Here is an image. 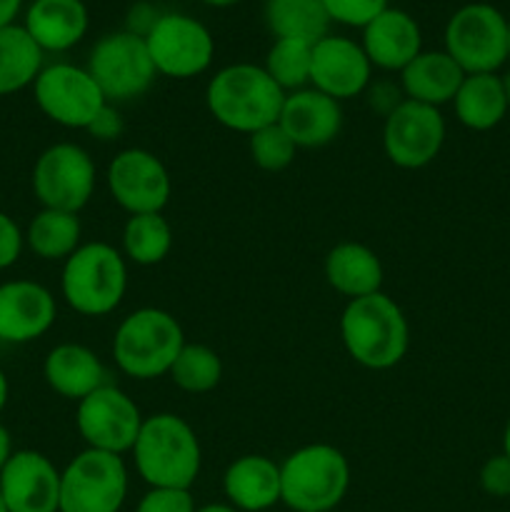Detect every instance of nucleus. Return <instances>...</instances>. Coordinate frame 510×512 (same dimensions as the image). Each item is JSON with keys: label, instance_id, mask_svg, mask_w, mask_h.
Masks as SVG:
<instances>
[{"label": "nucleus", "instance_id": "nucleus-1", "mask_svg": "<svg viewBox=\"0 0 510 512\" xmlns=\"http://www.w3.org/2000/svg\"><path fill=\"white\" fill-rule=\"evenodd\" d=\"M285 95L263 65L235 63L210 78L205 105L223 128L253 135L265 125L278 123Z\"/></svg>", "mask_w": 510, "mask_h": 512}, {"label": "nucleus", "instance_id": "nucleus-2", "mask_svg": "<svg viewBox=\"0 0 510 512\" xmlns=\"http://www.w3.org/2000/svg\"><path fill=\"white\" fill-rule=\"evenodd\" d=\"M340 338L358 365L368 370H390L408 353L410 325L400 305L380 290L348 300L340 315Z\"/></svg>", "mask_w": 510, "mask_h": 512}, {"label": "nucleus", "instance_id": "nucleus-3", "mask_svg": "<svg viewBox=\"0 0 510 512\" xmlns=\"http://www.w3.org/2000/svg\"><path fill=\"white\" fill-rule=\"evenodd\" d=\"M135 470L150 488L190 490L203 465V450L188 420L175 413H155L143 420L133 445Z\"/></svg>", "mask_w": 510, "mask_h": 512}, {"label": "nucleus", "instance_id": "nucleus-4", "mask_svg": "<svg viewBox=\"0 0 510 512\" xmlns=\"http://www.w3.org/2000/svg\"><path fill=\"white\" fill-rule=\"evenodd\" d=\"M128 290V265L120 250L108 243H85L63 263L60 293L70 310L85 318L110 315Z\"/></svg>", "mask_w": 510, "mask_h": 512}, {"label": "nucleus", "instance_id": "nucleus-5", "mask_svg": "<svg viewBox=\"0 0 510 512\" xmlns=\"http://www.w3.org/2000/svg\"><path fill=\"white\" fill-rule=\"evenodd\" d=\"M348 488V458L333 445H303L280 463V503L293 512L335 510Z\"/></svg>", "mask_w": 510, "mask_h": 512}, {"label": "nucleus", "instance_id": "nucleus-6", "mask_svg": "<svg viewBox=\"0 0 510 512\" xmlns=\"http://www.w3.org/2000/svg\"><path fill=\"white\" fill-rule=\"evenodd\" d=\"M185 335L168 310L140 308L118 325L113 338L115 365L135 380L168 375L183 350Z\"/></svg>", "mask_w": 510, "mask_h": 512}, {"label": "nucleus", "instance_id": "nucleus-7", "mask_svg": "<svg viewBox=\"0 0 510 512\" xmlns=\"http://www.w3.org/2000/svg\"><path fill=\"white\" fill-rule=\"evenodd\" d=\"M445 53L465 75L498 73L508 63V18L488 3L463 5L445 25Z\"/></svg>", "mask_w": 510, "mask_h": 512}, {"label": "nucleus", "instance_id": "nucleus-8", "mask_svg": "<svg viewBox=\"0 0 510 512\" xmlns=\"http://www.w3.org/2000/svg\"><path fill=\"white\" fill-rule=\"evenodd\" d=\"M125 498L123 455L85 448L60 470V512H120Z\"/></svg>", "mask_w": 510, "mask_h": 512}, {"label": "nucleus", "instance_id": "nucleus-9", "mask_svg": "<svg viewBox=\"0 0 510 512\" xmlns=\"http://www.w3.org/2000/svg\"><path fill=\"white\" fill-rule=\"evenodd\" d=\"M88 73L93 75L108 103H125L148 93L158 70L150 58L145 38L118 30L103 35L90 50Z\"/></svg>", "mask_w": 510, "mask_h": 512}, {"label": "nucleus", "instance_id": "nucleus-10", "mask_svg": "<svg viewBox=\"0 0 510 512\" xmlns=\"http://www.w3.org/2000/svg\"><path fill=\"white\" fill-rule=\"evenodd\" d=\"M33 193L43 208L78 215L95 193V163L75 143H55L33 165Z\"/></svg>", "mask_w": 510, "mask_h": 512}, {"label": "nucleus", "instance_id": "nucleus-11", "mask_svg": "<svg viewBox=\"0 0 510 512\" xmlns=\"http://www.w3.org/2000/svg\"><path fill=\"white\" fill-rule=\"evenodd\" d=\"M33 95L45 118L70 130H88L95 115L108 105L88 68L70 63H55L40 70Z\"/></svg>", "mask_w": 510, "mask_h": 512}, {"label": "nucleus", "instance_id": "nucleus-12", "mask_svg": "<svg viewBox=\"0 0 510 512\" xmlns=\"http://www.w3.org/2000/svg\"><path fill=\"white\" fill-rule=\"evenodd\" d=\"M145 45L158 75L168 78H195L213 63L215 43L210 30L200 20L183 13H163L145 35Z\"/></svg>", "mask_w": 510, "mask_h": 512}, {"label": "nucleus", "instance_id": "nucleus-13", "mask_svg": "<svg viewBox=\"0 0 510 512\" xmlns=\"http://www.w3.org/2000/svg\"><path fill=\"white\" fill-rule=\"evenodd\" d=\"M445 143V118L440 108L400 100L383 125V150L393 165L420 170L433 163Z\"/></svg>", "mask_w": 510, "mask_h": 512}, {"label": "nucleus", "instance_id": "nucleus-14", "mask_svg": "<svg viewBox=\"0 0 510 512\" xmlns=\"http://www.w3.org/2000/svg\"><path fill=\"white\" fill-rule=\"evenodd\" d=\"M143 420L135 400L110 383L80 400L75 413V425L85 445L113 455L133 450Z\"/></svg>", "mask_w": 510, "mask_h": 512}, {"label": "nucleus", "instance_id": "nucleus-15", "mask_svg": "<svg viewBox=\"0 0 510 512\" xmlns=\"http://www.w3.org/2000/svg\"><path fill=\"white\" fill-rule=\"evenodd\" d=\"M110 195L128 215L163 213L173 183L163 160L145 148H125L110 160L105 173Z\"/></svg>", "mask_w": 510, "mask_h": 512}, {"label": "nucleus", "instance_id": "nucleus-16", "mask_svg": "<svg viewBox=\"0 0 510 512\" xmlns=\"http://www.w3.org/2000/svg\"><path fill=\"white\" fill-rule=\"evenodd\" d=\"M8 512H60V470L38 450H13L0 470Z\"/></svg>", "mask_w": 510, "mask_h": 512}, {"label": "nucleus", "instance_id": "nucleus-17", "mask_svg": "<svg viewBox=\"0 0 510 512\" xmlns=\"http://www.w3.org/2000/svg\"><path fill=\"white\" fill-rule=\"evenodd\" d=\"M373 65L363 45L345 35H325L313 45L310 88L340 100L355 98L370 85Z\"/></svg>", "mask_w": 510, "mask_h": 512}, {"label": "nucleus", "instance_id": "nucleus-18", "mask_svg": "<svg viewBox=\"0 0 510 512\" xmlns=\"http://www.w3.org/2000/svg\"><path fill=\"white\" fill-rule=\"evenodd\" d=\"M58 318V303L35 280L0 283V343L25 345L43 338Z\"/></svg>", "mask_w": 510, "mask_h": 512}, {"label": "nucleus", "instance_id": "nucleus-19", "mask_svg": "<svg viewBox=\"0 0 510 512\" xmlns=\"http://www.w3.org/2000/svg\"><path fill=\"white\" fill-rule=\"evenodd\" d=\"M278 123L298 148H323L343 130V108L335 98L308 85L285 95Z\"/></svg>", "mask_w": 510, "mask_h": 512}, {"label": "nucleus", "instance_id": "nucleus-20", "mask_svg": "<svg viewBox=\"0 0 510 512\" xmlns=\"http://www.w3.org/2000/svg\"><path fill=\"white\" fill-rule=\"evenodd\" d=\"M363 50L370 65L380 70H403L423 53L420 25L400 8H385L363 28Z\"/></svg>", "mask_w": 510, "mask_h": 512}, {"label": "nucleus", "instance_id": "nucleus-21", "mask_svg": "<svg viewBox=\"0 0 510 512\" xmlns=\"http://www.w3.org/2000/svg\"><path fill=\"white\" fill-rule=\"evenodd\" d=\"M43 378L53 393L80 403L93 390L108 385V373L98 355L80 343H60L43 363Z\"/></svg>", "mask_w": 510, "mask_h": 512}, {"label": "nucleus", "instance_id": "nucleus-22", "mask_svg": "<svg viewBox=\"0 0 510 512\" xmlns=\"http://www.w3.org/2000/svg\"><path fill=\"white\" fill-rule=\"evenodd\" d=\"M23 28L43 53H63L88 33V8L83 0H33Z\"/></svg>", "mask_w": 510, "mask_h": 512}, {"label": "nucleus", "instance_id": "nucleus-23", "mask_svg": "<svg viewBox=\"0 0 510 512\" xmlns=\"http://www.w3.org/2000/svg\"><path fill=\"white\" fill-rule=\"evenodd\" d=\"M223 490L235 510H270L280 503V465L265 455H243L225 470Z\"/></svg>", "mask_w": 510, "mask_h": 512}, {"label": "nucleus", "instance_id": "nucleus-24", "mask_svg": "<svg viewBox=\"0 0 510 512\" xmlns=\"http://www.w3.org/2000/svg\"><path fill=\"white\" fill-rule=\"evenodd\" d=\"M463 80V68L445 50H423L400 70V88L405 98L433 108L453 103Z\"/></svg>", "mask_w": 510, "mask_h": 512}, {"label": "nucleus", "instance_id": "nucleus-25", "mask_svg": "<svg viewBox=\"0 0 510 512\" xmlns=\"http://www.w3.org/2000/svg\"><path fill=\"white\" fill-rule=\"evenodd\" d=\"M325 280L345 298H365L383 288V263L373 248L348 240L325 255Z\"/></svg>", "mask_w": 510, "mask_h": 512}, {"label": "nucleus", "instance_id": "nucleus-26", "mask_svg": "<svg viewBox=\"0 0 510 512\" xmlns=\"http://www.w3.org/2000/svg\"><path fill=\"white\" fill-rule=\"evenodd\" d=\"M455 118L470 130H493L508 115L505 85L498 73L465 75L463 85L453 98Z\"/></svg>", "mask_w": 510, "mask_h": 512}, {"label": "nucleus", "instance_id": "nucleus-27", "mask_svg": "<svg viewBox=\"0 0 510 512\" xmlns=\"http://www.w3.org/2000/svg\"><path fill=\"white\" fill-rule=\"evenodd\" d=\"M265 25L275 40H303L315 45L330 35V15L323 0H265Z\"/></svg>", "mask_w": 510, "mask_h": 512}, {"label": "nucleus", "instance_id": "nucleus-28", "mask_svg": "<svg viewBox=\"0 0 510 512\" xmlns=\"http://www.w3.org/2000/svg\"><path fill=\"white\" fill-rule=\"evenodd\" d=\"M43 70V50L23 25L0 28V95L20 93Z\"/></svg>", "mask_w": 510, "mask_h": 512}, {"label": "nucleus", "instance_id": "nucleus-29", "mask_svg": "<svg viewBox=\"0 0 510 512\" xmlns=\"http://www.w3.org/2000/svg\"><path fill=\"white\" fill-rule=\"evenodd\" d=\"M80 218L65 210L40 208L25 230V245L43 260H68L80 248Z\"/></svg>", "mask_w": 510, "mask_h": 512}, {"label": "nucleus", "instance_id": "nucleus-30", "mask_svg": "<svg viewBox=\"0 0 510 512\" xmlns=\"http://www.w3.org/2000/svg\"><path fill=\"white\" fill-rule=\"evenodd\" d=\"M173 240V228L163 213L130 215L123 228V258L150 268L168 258Z\"/></svg>", "mask_w": 510, "mask_h": 512}, {"label": "nucleus", "instance_id": "nucleus-31", "mask_svg": "<svg viewBox=\"0 0 510 512\" xmlns=\"http://www.w3.org/2000/svg\"><path fill=\"white\" fill-rule=\"evenodd\" d=\"M170 380L190 395L210 393L223 378V360L203 343H185L170 368Z\"/></svg>", "mask_w": 510, "mask_h": 512}, {"label": "nucleus", "instance_id": "nucleus-32", "mask_svg": "<svg viewBox=\"0 0 510 512\" xmlns=\"http://www.w3.org/2000/svg\"><path fill=\"white\" fill-rule=\"evenodd\" d=\"M313 45L303 40H275L265 55V73L285 90L295 93L310 85Z\"/></svg>", "mask_w": 510, "mask_h": 512}, {"label": "nucleus", "instance_id": "nucleus-33", "mask_svg": "<svg viewBox=\"0 0 510 512\" xmlns=\"http://www.w3.org/2000/svg\"><path fill=\"white\" fill-rule=\"evenodd\" d=\"M248 148L253 163L258 165L260 170H268V173H280V170H285L295 160V153H298V145H295L293 140H290V135L280 128V123L265 125V128L248 135Z\"/></svg>", "mask_w": 510, "mask_h": 512}, {"label": "nucleus", "instance_id": "nucleus-34", "mask_svg": "<svg viewBox=\"0 0 510 512\" xmlns=\"http://www.w3.org/2000/svg\"><path fill=\"white\" fill-rule=\"evenodd\" d=\"M333 23L365 28L375 15L388 8V0H323Z\"/></svg>", "mask_w": 510, "mask_h": 512}, {"label": "nucleus", "instance_id": "nucleus-35", "mask_svg": "<svg viewBox=\"0 0 510 512\" xmlns=\"http://www.w3.org/2000/svg\"><path fill=\"white\" fill-rule=\"evenodd\" d=\"M135 512H195V503L190 490L150 488Z\"/></svg>", "mask_w": 510, "mask_h": 512}, {"label": "nucleus", "instance_id": "nucleus-36", "mask_svg": "<svg viewBox=\"0 0 510 512\" xmlns=\"http://www.w3.org/2000/svg\"><path fill=\"white\" fill-rule=\"evenodd\" d=\"M480 488L493 498H510V458L505 453L493 455L480 468Z\"/></svg>", "mask_w": 510, "mask_h": 512}, {"label": "nucleus", "instance_id": "nucleus-37", "mask_svg": "<svg viewBox=\"0 0 510 512\" xmlns=\"http://www.w3.org/2000/svg\"><path fill=\"white\" fill-rule=\"evenodd\" d=\"M25 248V233L20 225L0 210V270H8L18 263Z\"/></svg>", "mask_w": 510, "mask_h": 512}, {"label": "nucleus", "instance_id": "nucleus-38", "mask_svg": "<svg viewBox=\"0 0 510 512\" xmlns=\"http://www.w3.org/2000/svg\"><path fill=\"white\" fill-rule=\"evenodd\" d=\"M123 130H125L123 115H120L118 110L108 103L98 115H95V120L88 125V130H85V133H90L95 140H100V143H110V140L120 138V135H123Z\"/></svg>", "mask_w": 510, "mask_h": 512}, {"label": "nucleus", "instance_id": "nucleus-39", "mask_svg": "<svg viewBox=\"0 0 510 512\" xmlns=\"http://www.w3.org/2000/svg\"><path fill=\"white\" fill-rule=\"evenodd\" d=\"M163 13H158L155 10V5L150 3H135L133 8L128 10V20H125V30L133 35H140V38H145V35L153 30V25L158 23V18Z\"/></svg>", "mask_w": 510, "mask_h": 512}, {"label": "nucleus", "instance_id": "nucleus-40", "mask_svg": "<svg viewBox=\"0 0 510 512\" xmlns=\"http://www.w3.org/2000/svg\"><path fill=\"white\" fill-rule=\"evenodd\" d=\"M20 5H23V0H0V28L15 23V18L20 13Z\"/></svg>", "mask_w": 510, "mask_h": 512}, {"label": "nucleus", "instance_id": "nucleus-41", "mask_svg": "<svg viewBox=\"0 0 510 512\" xmlns=\"http://www.w3.org/2000/svg\"><path fill=\"white\" fill-rule=\"evenodd\" d=\"M13 455V440H10V433L5 425H0V470L5 468L8 458Z\"/></svg>", "mask_w": 510, "mask_h": 512}, {"label": "nucleus", "instance_id": "nucleus-42", "mask_svg": "<svg viewBox=\"0 0 510 512\" xmlns=\"http://www.w3.org/2000/svg\"><path fill=\"white\" fill-rule=\"evenodd\" d=\"M8 395H10L8 378H5V373H3V370H0V413H3L5 405H8Z\"/></svg>", "mask_w": 510, "mask_h": 512}, {"label": "nucleus", "instance_id": "nucleus-43", "mask_svg": "<svg viewBox=\"0 0 510 512\" xmlns=\"http://www.w3.org/2000/svg\"><path fill=\"white\" fill-rule=\"evenodd\" d=\"M195 512H238L233 505H223V503H213V505H205V508H198Z\"/></svg>", "mask_w": 510, "mask_h": 512}, {"label": "nucleus", "instance_id": "nucleus-44", "mask_svg": "<svg viewBox=\"0 0 510 512\" xmlns=\"http://www.w3.org/2000/svg\"><path fill=\"white\" fill-rule=\"evenodd\" d=\"M503 453L508 455V458H510V418H508V423H505V433H503Z\"/></svg>", "mask_w": 510, "mask_h": 512}, {"label": "nucleus", "instance_id": "nucleus-45", "mask_svg": "<svg viewBox=\"0 0 510 512\" xmlns=\"http://www.w3.org/2000/svg\"><path fill=\"white\" fill-rule=\"evenodd\" d=\"M203 3H208V5H215V8H228V5H235V3H240V0H203Z\"/></svg>", "mask_w": 510, "mask_h": 512}, {"label": "nucleus", "instance_id": "nucleus-46", "mask_svg": "<svg viewBox=\"0 0 510 512\" xmlns=\"http://www.w3.org/2000/svg\"><path fill=\"white\" fill-rule=\"evenodd\" d=\"M503 85H505V98H508V113H510V70L503 75Z\"/></svg>", "mask_w": 510, "mask_h": 512}, {"label": "nucleus", "instance_id": "nucleus-47", "mask_svg": "<svg viewBox=\"0 0 510 512\" xmlns=\"http://www.w3.org/2000/svg\"><path fill=\"white\" fill-rule=\"evenodd\" d=\"M0 512H8V508H5V500H3V495H0Z\"/></svg>", "mask_w": 510, "mask_h": 512}, {"label": "nucleus", "instance_id": "nucleus-48", "mask_svg": "<svg viewBox=\"0 0 510 512\" xmlns=\"http://www.w3.org/2000/svg\"><path fill=\"white\" fill-rule=\"evenodd\" d=\"M508 60H510V18H508Z\"/></svg>", "mask_w": 510, "mask_h": 512}]
</instances>
